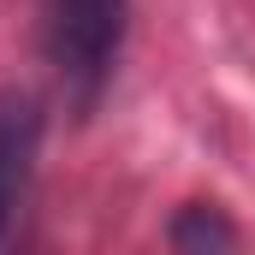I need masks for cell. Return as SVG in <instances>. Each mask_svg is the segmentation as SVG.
I'll use <instances>...</instances> for the list:
<instances>
[{"label": "cell", "mask_w": 255, "mask_h": 255, "mask_svg": "<svg viewBox=\"0 0 255 255\" xmlns=\"http://www.w3.org/2000/svg\"><path fill=\"white\" fill-rule=\"evenodd\" d=\"M36 136H42V119H36V101H0V238L12 232V214L24 202V178H30V154H36Z\"/></svg>", "instance_id": "cell-2"}, {"label": "cell", "mask_w": 255, "mask_h": 255, "mask_svg": "<svg viewBox=\"0 0 255 255\" xmlns=\"http://www.w3.org/2000/svg\"><path fill=\"white\" fill-rule=\"evenodd\" d=\"M172 244H178V250H232L238 232H232L214 208H190V214L172 226Z\"/></svg>", "instance_id": "cell-3"}, {"label": "cell", "mask_w": 255, "mask_h": 255, "mask_svg": "<svg viewBox=\"0 0 255 255\" xmlns=\"http://www.w3.org/2000/svg\"><path fill=\"white\" fill-rule=\"evenodd\" d=\"M125 36V0H48L42 6V48L60 65L65 83H77L83 95L101 89L107 65L119 54Z\"/></svg>", "instance_id": "cell-1"}]
</instances>
